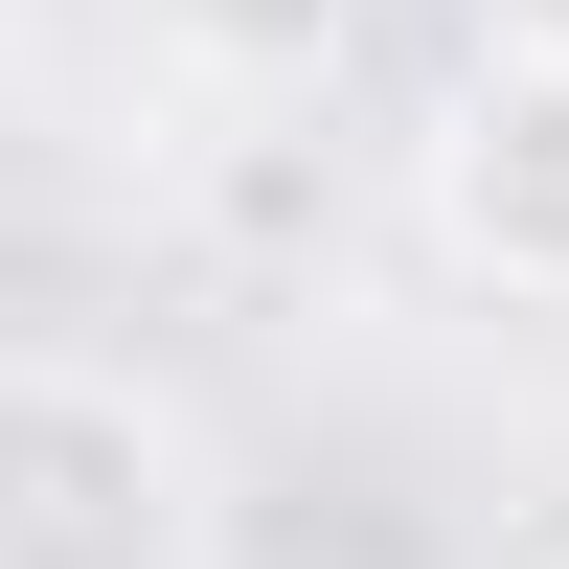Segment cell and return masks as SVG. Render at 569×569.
Masks as SVG:
<instances>
[{
  "mask_svg": "<svg viewBox=\"0 0 569 569\" xmlns=\"http://www.w3.org/2000/svg\"><path fill=\"white\" fill-rule=\"evenodd\" d=\"M0 569H228V479L182 388L0 342Z\"/></svg>",
  "mask_w": 569,
  "mask_h": 569,
  "instance_id": "obj_1",
  "label": "cell"
},
{
  "mask_svg": "<svg viewBox=\"0 0 569 569\" xmlns=\"http://www.w3.org/2000/svg\"><path fill=\"white\" fill-rule=\"evenodd\" d=\"M410 228H433L479 297L569 319V69H479L433 137H410Z\"/></svg>",
  "mask_w": 569,
  "mask_h": 569,
  "instance_id": "obj_2",
  "label": "cell"
},
{
  "mask_svg": "<svg viewBox=\"0 0 569 569\" xmlns=\"http://www.w3.org/2000/svg\"><path fill=\"white\" fill-rule=\"evenodd\" d=\"M137 46H160L182 91H319L365 46V0H137Z\"/></svg>",
  "mask_w": 569,
  "mask_h": 569,
  "instance_id": "obj_3",
  "label": "cell"
},
{
  "mask_svg": "<svg viewBox=\"0 0 569 569\" xmlns=\"http://www.w3.org/2000/svg\"><path fill=\"white\" fill-rule=\"evenodd\" d=\"M479 69H569V0H479Z\"/></svg>",
  "mask_w": 569,
  "mask_h": 569,
  "instance_id": "obj_4",
  "label": "cell"
},
{
  "mask_svg": "<svg viewBox=\"0 0 569 569\" xmlns=\"http://www.w3.org/2000/svg\"><path fill=\"white\" fill-rule=\"evenodd\" d=\"M501 569H569V547H501Z\"/></svg>",
  "mask_w": 569,
  "mask_h": 569,
  "instance_id": "obj_5",
  "label": "cell"
}]
</instances>
